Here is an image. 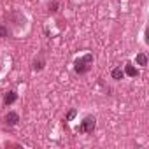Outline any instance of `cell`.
<instances>
[{
	"label": "cell",
	"mask_w": 149,
	"mask_h": 149,
	"mask_svg": "<svg viewBox=\"0 0 149 149\" xmlns=\"http://www.w3.org/2000/svg\"><path fill=\"white\" fill-rule=\"evenodd\" d=\"M93 61H95V58H93L91 53H86V54L76 58V61H74V72L79 74V76L88 74L91 70V67H93Z\"/></svg>",
	"instance_id": "6da1fadb"
},
{
	"label": "cell",
	"mask_w": 149,
	"mask_h": 149,
	"mask_svg": "<svg viewBox=\"0 0 149 149\" xmlns=\"http://www.w3.org/2000/svg\"><path fill=\"white\" fill-rule=\"evenodd\" d=\"M97 128V118L95 116H86L81 125L77 126V132L79 133H93V130Z\"/></svg>",
	"instance_id": "7a4b0ae2"
},
{
	"label": "cell",
	"mask_w": 149,
	"mask_h": 149,
	"mask_svg": "<svg viewBox=\"0 0 149 149\" xmlns=\"http://www.w3.org/2000/svg\"><path fill=\"white\" fill-rule=\"evenodd\" d=\"M4 121H6V125H7V126H16V125L19 123V114H18L16 111H9V112L6 114Z\"/></svg>",
	"instance_id": "3957f363"
},
{
	"label": "cell",
	"mask_w": 149,
	"mask_h": 149,
	"mask_svg": "<svg viewBox=\"0 0 149 149\" xmlns=\"http://www.w3.org/2000/svg\"><path fill=\"white\" fill-rule=\"evenodd\" d=\"M125 76H128V77H139L140 76V72H139V68H135L133 67V63H126L125 65Z\"/></svg>",
	"instance_id": "277c9868"
},
{
	"label": "cell",
	"mask_w": 149,
	"mask_h": 149,
	"mask_svg": "<svg viewBox=\"0 0 149 149\" xmlns=\"http://www.w3.org/2000/svg\"><path fill=\"white\" fill-rule=\"evenodd\" d=\"M16 100H18V93H16V91H13V90H11V91H7V93L4 95V105H7V107H9V105H13Z\"/></svg>",
	"instance_id": "5b68a950"
},
{
	"label": "cell",
	"mask_w": 149,
	"mask_h": 149,
	"mask_svg": "<svg viewBox=\"0 0 149 149\" xmlns=\"http://www.w3.org/2000/svg\"><path fill=\"white\" fill-rule=\"evenodd\" d=\"M111 77H112L114 81H121V79H125V70H123L121 67H114V68L111 70Z\"/></svg>",
	"instance_id": "8992f818"
},
{
	"label": "cell",
	"mask_w": 149,
	"mask_h": 149,
	"mask_svg": "<svg viewBox=\"0 0 149 149\" xmlns=\"http://www.w3.org/2000/svg\"><path fill=\"white\" fill-rule=\"evenodd\" d=\"M44 65H46V60H44V54H40L35 61H33V65H32V68L35 70V72H39V70H42L44 68Z\"/></svg>",
	"instance_id": "52a82bcc"
},
{
	"label": "cell",
	"mask_w": 149,
	"mask_h": 149,
	"mask_svg": "<svg viewBox=\"0 0 149 149\" xmlns=\"http://www.w3.org/2000/svg\"><path fill=\"white\" fill-rule=\"evenodd\" d=\"M135 61H137V65H140V67H146V65H147V56H146L144 53H139V54L135 56Z\"/></svg>",
	"instance_id": "ba28073f"
},
{
	"label": "cell",
	"mask_w": 149,
	"mask_h": 149,
	"mask_svg": "<svg viewBox=\"0 0 149 149\" xmlns=\"http://www.w3.org/2000/svg\"><path fill=\"white\" fill-rule=\"evenodd\" d=\"M11 35V30L7 28V26H4V25H0V37L2 39H7Z\"/></svg>",
	"instance_id": "9c48e42d"
},
{
	"label": "cell",
	"mask_w": 149,
	"mask_h": 149,
	"mask_svg": "<svg viewBox=\"0 0 149 149\" xmlns=\"http://www.w3.org/2000/svg\"><path fill=\"white\" fill-rule=\"evenodd\" d=\"M76 114H77V109H70L67 112V116H65V121H72L74 118H76Z\"/></svg>",
	"instance_id": "30bf717a"
},
{
	"label": "cell",
	"mask_w": 149,
	"mask_h": 149,
	"mask_svg": "<svg viewBox=\"0 0 149 149\" xmlns=\"http://www.w3.org/2000/svg\"><path fill=\"white\" fill-rule=\"evenodd\" d=\"M49 13H51V14L58 13V2H53V4H49Z\"/></svg>",
	"instance_id": "8fae6325"
}]
</instances>
